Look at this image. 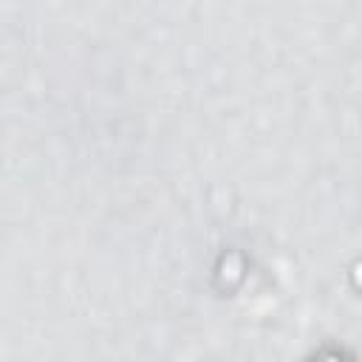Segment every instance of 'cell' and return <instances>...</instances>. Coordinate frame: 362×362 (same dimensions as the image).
I'll return each instance as SVG.
<instances>
[{
	"instance_id": "1",
	"label": "cell",
	"mask_w": 362,
	"mask_h": 362,
	"mask_svg": "<svg viewBox=\"0 0 362 362\" xmlns=\"http://www.w3.org/2000/svg\"><path fill=\"white\" fill-rule=\"evenodd\" d=\"M328 362H334V359H328Z\"/></svg>"
}]
</instances>
